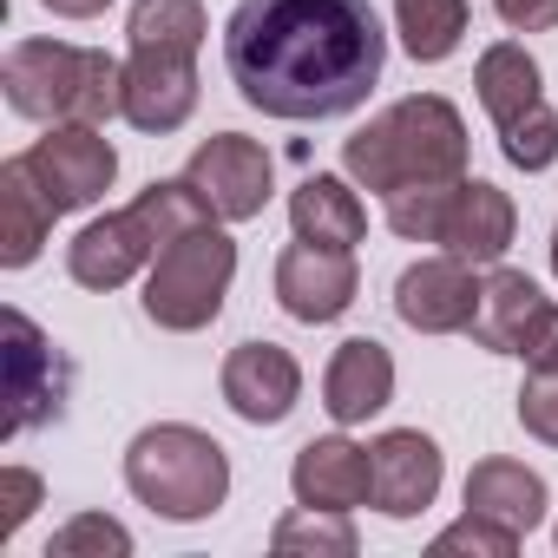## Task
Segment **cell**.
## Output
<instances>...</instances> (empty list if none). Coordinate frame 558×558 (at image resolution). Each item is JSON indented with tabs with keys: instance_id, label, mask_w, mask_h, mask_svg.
I'll return each instance as SVG.
<instances>
[{
	"instance_id": "obj_1",
	"label": "cell",
	"mask_w": 558,
	"mask_h": 558,
	"mask_svg": "<svg viewBox=\"0 0 558 558\" xmlns=\"http://www.w3.org/2000/svg\"><path fill=\"white\" fill-rule=\"evenodd\" d=\"M388 40L368 0H236L223 66L263 119H342L381 80Z\"/></svg>"
},
{
	"instance_id": "obj_2",
	"label": "cell",
	"mask_w": 558,
	"mask_h": 558,
	"mask_svg": "<svg viewBox=\"0 0 558 558\" xmlns=\"http://www.w3.org/2000/svg\"><path fill=\"white\" fill-rule=\"evenodd\" d=\"M342 171L362 191H408V184H453L466 178V119L440 93L395 99L342 145Z\"/></svg>"
},
{
	"instance_id": "obj_3",
	"label": "cell",
	"mask_w": 558,
	"mask_h": 558,
	"mask_svg": "<svg viewBox=\"0 0 558 558\" xmlns=\"http://www.w3.org/2000/svg\"><path fill=\"white\" fill-rule=\"evenodd\" d=\"M0 86L34 125H106L112 112H125V66L99 47L14 40L0 60Z\"/></svg>"
},
{
	"instance_id": "obj_4",
	"label": "cell",
	"mask_w": 558,
	"mask_h": 558,
	"mask_svg": "<svg viewBox=\"0 0 558 558\" xmlns=\"http://www.w3.org/2000/svg\"><path fill=\"white\" fill-rule=\"evenodd\" d=\"M125 486L158 519L191 525V519H210L223 506V493H230V453L204 427L165 421V427H145L125 447Z\"/></svg>"
},
{
	"instance_id": "obj_5",
	"label": "cell",
	"mask_w": 558,
	"mask_h": 558,
	"mask_svg": "<svg viewBox=\"0 0 558 558\" xmlns=\"http://www.w3.org/2000/svg\"><path fill=\"white\" fill-rule=\"evenodd\" d=\"M230 276H236V243L217 223H197L178 243H165L158 263L145 269V316L171 336L210 329L230 296Z\"/></svg>"
},
{
	"instance_id": "obj_6",
	"label": "cell",
	"mask_w": 558,
	"mask_h": 558,
	"mask_svg": "<svg viewBox=\"0 0 558 558\" xmlns=\"http://www.w3.org/2000/svg\"><path fill=\"white\" fill-rule=\"evenodd\" d=\"M21 158H27V171L40 178V191H47V204L60 217L99 204L112 191V178H119V151H112V138H99V125H53Z\"/></svg>"
},
{
	"instance_id": "obj_7",
	"label": "cell",
	"mask_w": 558,
	"mask_h": 558,
	"mask_svg": "<svg viewBox=\"0 0 558 558\" xmlns=\"http://www.w3.org/2000/svg\"><path fill=\"white\" fill-rule=\"evenodd\" d=\"M184 178H191V191L210 204L217 223H250V217H263V204H269V151H263L256 138H243V132L204 138V145L191 151Z\"/></svg>"
},
{
	"instance_id": "obj_8",
	"label": "cell",
	"mask_w": 558,
	"mask_h": 558,
	"mask_svg": "<svg viewBox=\"0 0 558 558\" xmlns=\"http://www.w3.org/2000/svg\"><path fill=\"white\" fill-rule=\"evenodd\" d=\"M480 310V283H473V263L466 256H421L414 269H401L395 283V316L421 336H460L473 329Z\"/></svg>"
},
{
	"instance_id": "obj_9",
	"label": "cell",
	"mask_w": 558,
	"mask_h": 558,
	"mask_svg": "<svg viewBox=\"0 0 558 558\" xmlns=\"http://www.w3.org/2000/svg\"><path fill=\"white\" fill-rule=\"evenodd\" d=\"M362 290L355 276V250H329V243H290L276 256V303L296 323H336Z\"/></svg>"
},
{
	"instance_id": "obj_10",
	"label": "cell",
	"mask_w": 558,
	"mask_h": 558,
	"mask_svg": "<svg viewBox=\"0 0 558 558\" xmlns=\"http://www.w3.org/2000/svg\"><path fill=\"white\" fill-rule=\"evenodd\" d=\"M158 263V236L151 223L138 217V204L112 210V217H93L73 243H66V269L80 290H125L138 269Z\"/></svg>"
},
{
	"instance_id": "obj_11",
	"label": "cell",
	"mask_w": 558,
	"mask_h": 558,
	"mask_svg": "<svg viewBox=\"0 0 558 558\" xmlns=\"http://www.w3.org/2000/svg\"><path fill=\"white\" fill-rule=\"evenodd\" d=\"M223 401L236 421L250 427H276V421H290V408L303 401V368L290 349H276V342H236L223 355Z\"/></svg>"
},
{
	"instance_id": "obj_12",
	"label": "cell",
	"mask_w": 558,
	"mask_h": 558,
	"mask_svg": "<svg viewBox=\"0 0 558 558\" xmlns=\"http://www.w3.org/2000/svg\"><path fill=\"white\" fill-rule=\"evenodd\" d=\"M0 323H8V401H14L8 434H27V427H40V421L60 414V401H66V362H60V349L21 310H8Z\"/></svg>"
},
{
	"instance_id": "obj_13",
	"label": "cell",
	"mask_w": 558,
	"mask_h": 558,
	"mask_svg": "<svg viewBox=\"0 0 558 558\" xmlns=\"http://www.w3.org/2000/svg\"><path fill=\"white\" fill-rule=\"evenodd\" d=\"M296 506H323V512H355L375 499V453L355 447L349 434H323L296 453L290 466Z\"/></svg>"
},
{
	"instance_id": "obj_14",
	"label": "cell",
	"mask_w": 558,
	"mask_h": 558,
	"mask_svg": "<svg viewBox=\"0 0 558 558\" xmlns=\"http://www.w3.org/2000/svg\"><path fill=\"white\" fill-rule=\"evenodd\" d=\"M545 323H551V303L538 296V283L532 276H519V269H493L486 283H480V310H473V342L480 349H493V355H532V342L545 336Z\"/></svg>"
},
{
	"instance_id": "obj_15",
	"label": "cell",
	"mask_w": 558,
	"mask_h": 558,
	"mask_svg": "<svg viewBox=\"0 0 558 558\" xmlns=\"http://www.w3.org/2000/svg\"><path fill=\"white\" fill-rule=\"evenodd\" d=\"M197 112V60L178 53H132L125 60V125L165 138Z\"/></svg>"
},
{
	"instance_id": "obj_16",
	"label": "cell",
	"mask_w": 558,
	"mask_h": 558,
	"mask_svg": "<svg viewBox=\"0 0 558 558\" xmlns=\"http://www.w3.org/2000/svg\"><path fill=\"white\" fill-rule=\"evenodd\" d=\"M368 453H375V506H381L388 519H414V512L434 506L447 466H440V447H434L421 427H395V434H381Z\"/></svg>"
},
{
	"instance_id": "obj_17",
	"label": "cell",
	"mask_w": 558,
	"mask_h": 558,
	"mask_svg": "<svg viewBox=\"0 0 558 558\" xmlns=\"http://www.w3.org/2000/svg\"><path fill=\"white\" fill-rule=\"evenodd\" d=\"M388 401H395V355H388L375 336L342 342L336 362H329V375H323V408H329L342 427H355V421L381 414Z\"/></svg>"
},
{
	"instance_id": "obj_18",
	"label": "cell",
	"mask_w": 558,
	"mask_h": 558,
	"mask_svg": "<svg viewBox=\"0 0 558 558\" xmlns=\"http://www.w3.org/2000/svg\"><path fill=\"white\" fill-rule=\"evenodd\" d=\"M512 230H519V210L499 184L486 178H460V197H453V217H447V250L466 256V263H499L512 250Z\"/></svg>"
},
{
	"instance_id": "obj_19",
	"label": "cell",
	"mask_w": 558,
	"mask_h": 558,
	"mask_svg": "<svg viewBox=\"0 0 558 558\" xmlns=\"http://www.w3.org/2000/svg\"><path fill=\"white\" fill-rule=\"evenodd\" d=\"M53 217H60V210L47 204V191H40V178L27 171V158H8V165H0V263H8V269H27V263L40 256Z\"/></svg>"
},
{
	"instance_id": "obj_20",
	"label": "cell",
	"mask_w": 558,
	"mask_h": 558,
	"mask_svg": "<svg viewBox=\"0 0 558 558\" xmlns=\"http://www.w3.org/2000/svg\"><path fill=\"white\" fill-rule=\"evenodd\" d=\"M290 223H296L303 243H329V250H355V243L368 236V210H362V197H355L342 178H329V171H316V178L296 184V197H290Z\"/></svg>"
},
{
	"instance_id": "obj_21",
	"label": "cell",
	"mask_w": 558,
	"mask_h": 558,
	"mask_svg": "<svg viewBox=\"0 0 558 558\" xmlns=\"http://www.w3.org/2000/svg\"><path fill=\"white\" fill-rule=\"evenodd\" d=\"M466 512H486L525 538L532 525H545V480L519 460H480L466 473Z\"/></svg>"
},
{
	"instance_id": "obj_22",
	"label": "cell",
	"mask_w": 558,
	"mask_h": 558,
	"mask_svg": "<svg viewBox=\"0 0 558 558\" xmlns=\"http://www.w3.org/2000/svg\"><path fill=\"white\" fill-rule=\"evenodd\" d=\"M473 86H480V106H486V119H493L499 132H506V125H519L532 106H545L538 60H532L519 40L486 47V53H480V66H473Z\"/></svg>"
},
{
	"instance_id": "obj_23",
	"label": "cell",
	"mask_w": 558,
	"mask_h": 558,
	"mask_svg": "<svg viewBox=\"0 0 558 558\" xmlns=\"http://www.w3.org/2000/svg\"><path fill=\"white\" fill-rule=\"evenodd\" d=\"M204 34H210L204 0H138L132 21H125L132 53H178V60H197Z\"/></svg>"
},
{
	"instance_id": "obj_24",
	"label": "cell",
	"mask_w": 558,
	"mask_h": 558,
	"mask_svg": "<svg viewBox=\"0 0 558 558\" xmlns=\"http://www.w3.org/2000/svg\"><path fill=\"white\" fill-rule=\"evenodd\" d=\"M395 27L421 66H440L466 34V0H395Z\"/></svg>"
},
{
	"instance_id": "obj_25",
	"label": "cell",
	"mask_w": 558,
	"mask_h": 558,
	"mask_svg": "<svg viewBox=\"0 0 558 558\" xmlns=\"http://www.w3.org/2000/svg\"><path fill=\"white\" fill-rule=\"evenodd\" d=\"M453 197H460V178H453V184H408V191H388V230L408 236V243H440V236H447V217H453Z\"/></svg>"
},
{
	"instance_id": "obj_26",
	"label": "cell",
	"mask_w": 558,
	"mask_h": 558,
	"mask_svg": "<svg viewBox=\"0 0 558 558\" xmlns=\"http://www.w3.org/2000/svg\"><path fill=\"white\" fill-rule=\"evenodd\" d=\"M269 545L276 551H316V558H349L355 551V525H349V512H323V506H296L283 525L269 532Z\"/></svg>"
},
{
	"instance_id": "obj_27",
	"label": "cell",
	"mask_w": 558,
	"mask_h": 558,
	"mask_svg": "<svg viewBox=\"0 0 558 558\" xmlns=\"http://www.w3.org/2000/svg\"><path fill=\"white\" fill-rule=\"evenodd\" d=\"M125 558L132 551V532L119 525V519H106V512H80V519H66L60 532H53V545H47V558Z\"/></svg>"
},
{
	"instance_id": "obj_28",
	"label": "cell",
	"mask_w": 558,
	"mask_h": 558,
	"mask_svg": "<svg viewBox=\"0 0 558 558\" xmlns=\"http://www.w3.org/2000/svg\"><path fill=\"white\" fill-rule=\"evenodd\" d=\"M460 551H473V558H512L519 551V532L499 525V519H486V512H466L460 525H447L434 538V558H460Z\"/></svg>"
},
{
	"instance_id": "obj_29",
	"label": "cell",
	"mask_w": 558,
	"mask_h": 558,
	"mask_svg": "<svg viewBox=\"0 0 558 558\" xmlns=\"http://www.w3.org/2000/svg\"><path fill=\"white\" fill-rule=\"evenodd\" d=\"M519 427L545 447H558V368H532L519 388Z\"/></svg>"
},
{
	"instance_id": "obj_30",
	"label": "cell",
	"mask_w": 558,
	"mask_h": 558,
	"mask_svg": "<svg viewBox=\"0 0 558 558\" xmlns=\"http://www.w3.org/2000/svg\"><path fill=\"white\" fill-rule=\"evenodd\" d=\"M0 538H14L27 519H34V506H40V473H27V466H8L0 473Z\"/></svg>"
},
{
	"instance_id": "obj_31",
	"label": "cell",
	"mask_w": 558,
	"mask_h": 558,
	"mask_svg": "<svg viewBox=\"0 0 558 558\" xmlns=\"http://www.w3.org/2000/svg\"><path fill=\"white\" fill-rule=\"evenodd\" d=\"M493 8L512 34H551L558 27V0H493Z\"/></svg>"
},
{
	"instance_id": "obj_32",
	"label": "cell",
	"mask_w": 558,
	"mask_h": 558,
	"mask_svg": "<svg viewBox=\"0 0 558 558\" xmlns=\"http://www.w3.org/2000/svg\"><path fill=\"white\" fill-rule=\"evenodd\" d=\"M525 368H558V310H551V323H545V336L532 342V355H525Z\"/></svg>"
},
{
	"instance_id": "obj_33",
	"label": "cell",
	"mask_w": 558,
	"mask_h": 558,
	"mask_svg": "<svg viewBox=\"0 0 558 558\" xmlns=\"http://www.w3.org/2000/svg\"><path fill=\"white\" fill-rule=\"evenodd\" d=\"M40 8H53V14H66V21H99L112 0H40Z\"/></svg>"
},
{
	"instance_id": "obj_34",
	"label": "cell",
	"mask_w": 558,
	"mask_h": 558,
	"mask_svg": "<svg viewBox=\"0 0 558 558\" xmlns=\"http://www.w3.org/2000/svg\"><path fill=\"white\" fill-rule=\"evenodd\" d=\"M551 276H558V230H551Z\"/></svg>"
}]
</instances>
